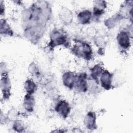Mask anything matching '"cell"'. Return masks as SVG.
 <instances>
[{
  "label": "cell",
  "instance_id": "1",
  "mask_svg": "<svg viewBox=\"0 0 133 133\" xmlns=\"http://www.w3.org/2000/svg\"><path fill=\"white\" fill-rule=\"evenodd\" d=\"M50 14V8L45 2H37L24 10L22 18L25 22L24 31L26 38L33 43L41 38Z\"/></svg>",
  "mask_w": 133,
  "mask_h": 133
},
{
  "label": "cell",
  "instance_id": "2",
  "mask_svg": "<svg viewBox=\"0 0 133 133\" xmlns=\"http://www.w3.org/2000/svg\"><path fill=\"white\" fill-rule=\"evenodd\" d=\"M70 41L66 32L61 29L55 28L50 34V41L48 47L53 49L58 46H64L66 47L69 46Z\"/></svg>",
  "mask_w": 133,
  "mask_h": 133
},
{
  "label": "cell",
  "instance_id": "3",
  "mask_svg": "<svg viewBox=\"0 0 133 133\" xmlns=\"http://www.w3.org/2000/svg\"><path fill=\"white\" fill-rule=\"evenodd\" d=\"M71 51L76 57L86 60H90L93 57L92 47L86 42L77 41L71 48Z\"/></svg>",
  "mask_w": 133,
  "mask_h": 133
},
{
  "label": "cell",
  "instance_id": "4",
  "mask_svg": "<svg viewBox=\"0 0 133 133\" xmlns=\"http://www.w3.org/2000/svg\"><path fill=\"white\" fill-rule=\"evenodd\" d=\"M0 86L3 100H8L11 96V83L8 74L1 76Z\"/></svg>",
  "mask_w": 133,
  "mask_h": 133
},
{
  "label": "cell",
  "instance_id": "5",
  "mask_svg": "<svg viewBox=\"0 0 133 133\" xmlns=\"http://www.w3.org/2000/svg\"><path fill=\"white\" fill-rule=\"evenodd\" d=\"M130 35L129 32L126 30H121L116 36V41L119 47L123 50L129 49L131 46Z\"/></svg>",
  "mask_w": 133,
  "mask_h": 133
},
{
  "label": "cell",
  "instance_id": "6",
  "mask_svg": "<svg viewBox=\"0 0 133 133\" xmlns=\"http://www.w3.org/2000/svg\"><path fill=\"white\" fill-rule=\"evenodd\" d=\"M55 110L61 117L66 118L71 112V108L66 100H60L56 104Z\"/></svg>",
  "mask_w": 133,
  "mask_h": 133
},
{
  "label": "cell",
  "instance_id": "7",
  "mask_svg": "<svg viewBox=\"0 0 133 133\" xmlns=\"http://www.w3.org/2000/svg\"><path fill=\"white\" fill-rule=\"evenodd\" d=\"M88 76L86 73L83 72L77 74L75 87L81 92H86L89 89Z\"/></svg>",
  "mask_w": 133,
  "mask_h": 133
},
{
  "label": "cell",
  "instance_id": "8",
  "mask_svg": "<svg viewBox=\"0 0 133 133\" xmlns=\"http://www.w3.org/2000/svg\"><path fill=\"white\" fill-rule=\"evenodd\" d=\"M113 74L108 70H104L102 73L100 79L99 83L101 87L107 90L111 89L112 87Z\"/></svg>",
  "mask_w": 133,
  "mask_h": 133
},
{
  "label": "cell",
  "instance_id": "9",
  "mask_svg": "<svg viewBox=\"0 0 133 133\" xmlns=\"http://www.w3.org/2000/svg\"><path fill=\"white\" fill-rule=\"evenodd\" d=\"M107 7V3L104 1H94L92 14V19L95 20H98L105 12V9Z\"/></svg>",
  "mask_w": 133,
  "mask_h": 133
},
{
  "label": "cell",
  "instance_id": "10",
  "mask_svg": "<svg viewBox=\"0 0 133 133\" xmlns=\"http://www.w3.org/2000/svg\"><path fill=\"white\" fill-rule=\"evenodd\" d=\"M77 74L72 71L64 72L62 76V81L63 85L66 88L72 89L75 87Z\"/></svg>",
  "mask_w": 133,
  "mask_h": 133
},
{
  "label": "cell",
  "instance_id": "11",
  "mask_svg": "<svg viewBox=\"0 0 133 133\" xmlns=\"http://www.w3.org/2000/svg\"><path fill=\"white\" fill-rule=\"evenodd\" d=\"M96 114L94 111L88 112L84 119V124L85 127L89 130H95L97 129Z\"/></svg>",
  "mask_w": 133,
  "mask_h": 133
},
{
  "label": "cell",
  "instance_id": "12",
  "mask_svg": "<svg viewBox=\"0 0 133 133\" xmlns=\"http://www.w3.org/2000/svg\"><path fill=\"white\" fill-rule=\"evenodd\" d=\"M59 17L62 23L67 25L72 22L73 15L72 11L69 8L62 7L59 11Z\"/></svg>",
  "mask_w": 133,
  "mask_h": 133
},
{
  "label": "cell",
  "instance_id": "13",
  "mask_svg": "<svg viewBox=\"0 0 133 133\" xmlns=\"http://www.w3.org/2000/svg\"><path fill=\"white\" fill-rule=\"evenodd\" d=\"M23 107L28 113H32L34 111L35 100L33 95L26 94L23 100Z\"/></svg>",
  "mask_w": 133,
  "mask_h": 133
},
{
  "label": "cell",
  "instance_id": "14",
  "mask_svg": "<svg viewBox=\"0 0 133 133\" xmlns=\"http://www.w3.org/2000/svg\"><path fill=\"white\" fill-rule=\"evenodd\" d=\"M92 19V12L88 9H85L79 12L77 15V20L79 24H87Z\"/></svg>",
  "mask_w": 133,
  "mask_h": 133
},
{
  "label": "cell",
  "instance_id": "15",
  "mask_svg": "<svg viewBox=\"0 0 133 133\" xmlns=\"http://www.w3.org/2000/svg\"><path fill=\"white\" fill-rule=\"evenodd\" d=\"M103 66L100 64L98 63L94 65L90 70V77L96 83H99V78L104 70Z\"/></svg>",
  "mask_w": 133,
  "mask_h": 133
},
{
  "label": "cell",
  "instance_id": "16",
  "mask_svg": "<svg viewBox=\"0 0 133 133\" xmlns=\"http://www.w3.org/2000/svg\"><path fill=\"white\" fill-rule=\"evenodd\" d=\"M28 70L33 78L36 79V81H39L42 79V73L38 66L35 62H32L30 64V65H29Z\"/></svg>",
  "mask_w": 133,
  "mask_h": 133
},
{
  "label": "cell",
  "instance_id": "17",
  "mask_svg": "<svg viewBox=\"0 0 133 133\" xmlns=\"http://www.w3.org/2000/svg\"><path fill=\"white\" fill-rule=\"evenodd\" d=\"M124 18L123 16L118 12L107 19L104 22L105 25L109 29H112L115 26Z\"/></svg>",
  "mask_w": 133,
  "mask_h": 133
},
{
  "label": "cell",
  "instance_id": "18",
  "mask_svg": "<svg viewBox=\"0 0 133 133\" xmlns=\"http://www.w3.org/2000/svg\"><path fill=\"white\" fill-rule=\"evenodd\" d=\"M0 33L2 35L12 36L14 31L7 21L5 19H1L0 21Z\"/></svg>",
  "mask_w": 133,
  "mask_h": 133
},
{
  "label": "cell",
  "instance_id": "19",
  "mask_svg": "<svg viewBox=\"0 0 133 133\" xmlns=\"http://www.w3.org/2000/svg\"><path fill=\"white\" fill-rule=\"evenodd\" d=\"M24 89L26 94L33 95L37 90V85L32 79H27L24 83Z\"/></svg>",
  "mask_w": 133,
  "mask_h": 133
},
{
  "label": "cell",
  "instance_id": "20",
  "mask_svg": "<svg viewBox=\"0 0 133 133\" xmlns=\"http://www.w3.org/2000/svg\"><path fill=\"white\" fill-rule=\"evenodd\" d=\"M12 128L14 131L18 132H21L24 131L25 127V124L22 121L17 119L13 122Z\"/></svg>",
  "mask_w": 133,
  "mask_h": 133
},
{
  "label": "cell",
  "instance_id": "21",
  "mask_svg": "<svg viewBox=\"0 0 133 133\" xmlns=\"http://www.w3.org/2000/svg\"><path fill=\"white\" fill-rule=\"evenodd\" d=\"M19 112L15 108H11L8 111L6 115L8 122H14L18 119L19 116Z\"/></svg>",
  "mask_w": 133,
  "mask_h": 133
},
{
  "label": "cell",
  "instance_id": "22",
  "mask_svg": "<svg viewBox=\"0 0 133 133\" xmlns=\"http://www.w3.org/2000/svg\"><path fill=\"white\" fill-rule=\"evenodd\" d=\"M97 32L96 29L92 27V26L89 28L87 30V34L90 37H95L96 35V34H97Z\"/></svg>",
  "mask_w": 133,
  "mask_h": 133
},
{
  "label": "cell",
  "instance_id": "23",
  "mask_svg": "<svg viewBox=\"0 0 133 133\" xmlns=\"http://www.w3.org/2000/svg\"><path fill=\"white\" fill-rule=\"evenodd\" d=\"M8 122L6 115H4V114L3 113V112L1 111V124H5L6 123Z\"/></svg>",
  "mask_w": 133,
  "mask_h": 133
},
{
  "label": "cell",
  "instance_id": "24",
  "mask_svg": "<svg viewBox=\"0 0 133 133\" xmlns=\"http://www.w3.org/2000/svg\"><path fill=\"white\" fill-rule=\"evenodd\" d=\"M0 14L1 16H3L5 14V6L3 4V2L1 1L0 2Z\"/></svg>",
  "mask_w": 133,
  "mask_h": 133
}]
</instances>
